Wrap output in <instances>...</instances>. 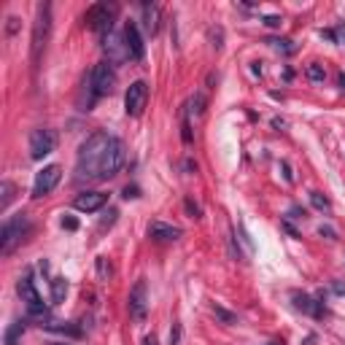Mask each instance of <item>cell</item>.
Masks as SVG:
<instances>
[{"label": "cell", "mask_w": 345, "mask_h": 345, "mask_svg": "<svg viewBox=\"0 0 345 345\" xmlns=\"http://www.w3.org/2000/svg\"><path fill=\"white\" fill-rule=\"evenodd\" d=\"M124 143L111 132H92L76 157V181H108L124 164Z\"/></svg>", "instance_id": "obj_1"}, {"label": "cell", "mask_w": 345, "mask_h": 345, "mask_svg": "<svg viewBox=\"0 0 345 345\" xmlns=\"http://www.w3.org/2000/svg\"><path fill=\"white\" fill-rule=\"evenodd\" d=\"M27 232H30V216L27 213L19 211V213H14V216H8L3 229H0V254H3V256H11Z\"/></svg>", "instance_id": "obj_2"}, {"label": "cell", "mask_w": 345, "mask_h": 345, "mask_svg": "<svg viewBox=\"0 0 345 345\" xmlns=\"http://www.w3.org/2000/svg\"><path fill=\"white\" fill-rule=\"evenodd\" d=\"M17 291H19V297H22V302L27 305V318H30V321H38L41 327H46V321H49V308L43 305L41 294H38L36 283H33V275H24V278H19Z\"/></svg>", "instance_id": "obj_3"}, {"label": "cell", "mask_w": 345, "mask_h": 345, "mask_svg": "<svg viewBox=\"0 0 345 345\" xmlns=\"http://www.w3.org/2000/svg\"><path fill=\"white\" fill-rule=\"evenodd\" d=\"M119 14V6L111 3V0H103V3H94V6L87 8L84 14V22H87L89 30H94L97 36H111V27H113V19Z\"/></svg>", "instance_id": "obj_4"}, {"label": "cell", "mask_w": 345, "mask_h": 345, "mask_svg": "<svg viewBox=\"0 0 345 345\" xmlns=\"http://www.w3.org/2000/svg\"><path fill=\"white\" fill-rule=\"evenodd\" d=\"M49 33H52V6L43 3V6H38V17H36V24H33V43H30V57H33L36 68L41 62L43 49H46Z\"/></svg>", "instance_id": "obj_5"}, {"label": "cell", "mask_w": 345, "mask_h": 345, "mask_svg": "<svg viewBox=\"0 0 345 345\" xmlns=\"http://www.w3.org/2000/svg\"><path fill=\"white\" fill-rule=\"evenodd\" d=\"M116 87V71H113L111 62H97L89 71V89H92V97H106L113 92Z\"/></svg>", "instance_id": "obj_6"}, {"label": "cell", "mask_w": 345, "mask_h": 345, "mask_svg": "<svg viewBox=\"0 0 345 345\" xmlns=\"http://www.w3.org/2000/svg\"><path fill=\"white\" fill-rule=\"evenodd\" d=\"M54 148H57V132H54V129L41 127V129H33V132H30V157L36 159V162L49 157Z\"/></svg>", "instance_id": "obj_7"}, {"label": "cell", "mask_w": 345, "mask_h": 345, "mask_svg": "<svg viewBox=\"0 0 345 345\" xmlns=\"http://www.w3.org/2000/svg\"><path fill=\"white\" fill-rule=\"evenodd\" d=\"M148 106V87L146 81H132L124 92V111L127 116H141Z\"/></svg>", "instance_id": "obj_8"}, {"label": "cell", "mask_w": 345, "mask_h": 345, "mask_svg": "<svg viewBox=\"0 0 345 345\" xmlns=\"http://www.w3.org/2000/svg\"><path fill=\"white\" fill-rule=\"evenodd\" d=\"M59 178H62V167H59V164H46L43 170H38L36 183H33V197L41 200V197H46V194H52L54 189H57Z\"/></svg>", "instance_id": "obj_9"}, {"label": "cell", "mask_w": 345, "mask_h": 345, "mask_svg": "<svg viewBox=\"0 0 345 345\" xmlns=\"http://www.w3.org/2000/svg\"><path fill=\"white\" fill-rule=\"evenodd\" d=\"M129 316H132V321H146V313H148V286L146 281H138L132 289H129Z\"/></svg>", "instance_id": "obj_10"}, {"label": "cell", "mask_w": 345, "mask_h": 345, "mask_svg": "<svg viewBox=\"0 0 345 345\" xmlns=\"http://www.w3.org/2000/svg\"><path fill=\"white\" fill-rule=\"evenodd\" d=\"M124 46H127V54L129 59H135V62H141L143 57H146V43H143V36H141V27H138V22H124Z\"/></svg>", "instance_id": "obj_11"}, {"label": "cell", "mask_w": 345, "mask_h": 345, "mask_svg": "<svg viewBox=\"0 0 345 345\" xmlns=\"http://www.w3.org/2000/svg\"><path fill=\"white\" fill-rule=\"evenodd\" d=\"M106 202H108V194H103V192H81L73 200L76 211H81V213H94L100 208H106Z\"/></svg>", "instance_id": "obj_12"}, {"label": "cell", "mask_w": 345, "mask_h": 345, "mask_svg": "<svg viewBox=\"0 0 345 345\" xmlns=\"http://www.w3.org/2000/svg\"><path fill=\"white\" fill-rule=\"evenodd\" d=\"M183 235L181 227H173V224H164V221H151L148 224V237L157 240V243H173Z\"/></svg>", "instance_id": "obj_13"}, {"label": "cell", "mask_w": 345, "mask_h": 345, "mask_svg": "<svg viewBox=\"0 0 345 345\" xmlns=\"http://www.w3.org/2000/svg\"><path fill=\"white\" fill-rule=\"evenodd\" d=\"M103 49H106V54H108V62H122V59H129V54H127V46H124V36L119 38L116 33H111V36H106L103 38Z\"/></svg>", "instance_id": "obj_14"}, {"label": "cell", "mask_w": 345, "mask_h": 345, "mask_svg": "<svg viewBox=\"0 0 345 345\" xmlns=\"http://www.w3.org/2000/svg\"><path fill=\"white\" fill-rule=\"evenodd\" d=\"M294 308L302 310V313H308V316H316V318L324 316V302L308 297V294H294Z\"/></svg>", "instance_id": "obj_15"}, {"label": "cell", "mask_w": 345, "mask_h": 345, "mask_svg": "<svg viewBox=\"0 0 345 345\" xmlns=\"http://www.w3.org/2000/svg\"><path fill=\"white\" fill-rule=\"evenodd\" d=\"M141 11H143V30L148 36H157L159 30V6L157 3H141Z\"/></svg>", "instance_id": "obj_16"}, {"label": "cell", "mask_w": 345, "mask_h": 345, "mask_svg": "<svg viewBox=\"0 0 345 345\" xmlns=\"http://www.w3.org/2000/svg\"><path fill=\"white\" fill-rule=\"evenodd\" d=\"M205 103H208V100H205V94L197 92V94H194V97L186 103V111H183V113H186L189 119H192V116H202V113H205Z\"/></svg>", "instance_id": "obj_17"}, {"label": "cell", "mask_w": 345, "mask_h": 345, "mask_svg": "<svg viewBox=\"0 0 345 345\" xmlns=\"http://www.w3.org/2000/svg\"><path fill=\"white\" fill-rule=\"evenodd\" d=\"M305 76H308L310 84H324L327 81V68H324L321 62H310L308 68H305Z\"/></svg>", "instance_id": "obj_18"}, {"label": "cell", "mask_w": 345, "mask_h": 345, "mask_svg": "<svg viewBox=\"0 0 345 345\" xmlns=\"http://www.w3.org/2000/svg\"><path fill=\"white\" fill-rule=\"evenodd\" d=\"M22 332H24V321H14L11 327L6 329V334H3V345H19Z\"/></svg>", "instance_id": "obj_19"}, {"label": "cell", "mask_w": 345, "mask_h": 345, "mask_svg": "<svg viewBox=\"0 0 345 345\" xmlns=\"http://www.w3.org/2000/svg\"><path fill=\"white\" fill-rule=\"evenodd\" d=\"M52 302L54 305H59V302H65V294H68V281L65 278H52Z\"/></svg>", "instance_id": "obj_20"}, {"label": "cell", "mask_w": 345, "mask_h": 345, "mask_svg": "<svg viewBox=\"0 0 345 345\" xmlns=\"http://www.w3.org/2000/svg\"><path fill=\"white\" fill-rule=\"evenodd\" d=\"M46 329L49 332H57V334H71V337H81V329L78 327H73V324H65V321H59V324H46Z\"/></svg>", "instance_id": "obj_21"}, {"label": "cell", "mask_w": 345, "mask_h": 345, "mask_svg": "<svg viewBox=\"0 0 345 345\" xmlns=\"http://www.w3.org/2000/svg\"><path fill=\"white\" fill-rule=\"evenodd\" d=\"M267 43L272 49H278V52H283V54H294V52H297L294 41H289V38H267Z\"/></svg>", "instance_id": "obj_22"}, {"label": "cell", "mask_w": 345, "mask_h": 345, "mask_svg": "<svg viewBox=\"0 0 345 345\" xmlns=\"http://www.w3.org/2000/svg\"><path fill=\"white\" fill-rule=\"evenodd\" d=\"M0 192H3V197H0V211H6L8 205H11V200H14V183L3 181L0 183Z\"/></svg>", "instance_id": "obj_23"}, {"label": "cell", "mask_w": 345, "mask_h": 345, "mask_svg": "<svg viewBox=\"0 0 345 345\" xmlns=\"http://www.w3.org/2000/svg\"><path fill=\"white\" fill-rule=\"evenodd\" d=\"M310 202H313V208H318L321 213H329V211H332V202H329V200L324 197L321 192H310Z\"/></svg>", "instance_id": "obj_24"}, {"label": "cell", "mask_w": 345, "mask_h": 345, "mask_svg": "<svg viewBox=\"0 0 345 345\" xmlns=\"http://www.w3.org/2000/svg\"><path fill=\"white\" fill-rule=\"evenodd\" d=\"M211 310H213V316H216L221 324H237V316H235V313H229L227 308H221V305H213Z\"/></svg>", "instance_id": "obj_25"}, {"label": "cell", "mask_w": 345, "mask_h": 345, "mask_svg": "<svg viewBox=\"0 0 345 345\" xmlns=\"http://www.w3.org/2000/svg\"><path fill=\"white\" fill-rule=\"evenodd\" d=\"M181 141L186 143V146H192V141H194V135H192V122H189L186 113H183V119H181Z\"/></svg>", "instance_id": "obj_26"}, {"label": "cell", "mask_w": 345, "mask_h": 345, "mask_svg": "<svg viewBox=\"0 0 345 345\" xmlns=\"http://www.w3.org/2000/svg\"><path fill=\"white\" fill-rule=\"evenodd\" d=\"M183 208H186V213H189L192 218H200V216H202V208H200V205L194 202L192 197H186V200H183Z\"/></svg>", "instance_id": "obj_27"}, {"label": "cell", "mask_w": 345, "mask_h": 345, "mask_svg": "<svg viewBox=\"0 0 345 345\" xmlns=\"http://www.w3.org/2000/svg\"><path fill=\"white\" fill-rule=\"evenodd\" d=\"M181 343V321H173V329H170V345Z\"/></svg>", "instance_id": "obj_28"}, {"label": "cell", "mask_w": 345, "mask_h": 345, "mask_svg": "<svg viewBox=\"0 0 345 345\" xmlns=\"http://www.w3.org/2000/svg\"><path fill=\"white\" fill-rule=\"evenodd\" d=\"M334 30V43H340V46H345V22H340Z\"/></svg>", "instance_id": "obj_29"}, {"label": "cell", "mask_w": 345, "mask_h": 345, "mask_svg": "<svg viewBox=\"0 0 345 345\" xmlns=\"http://www.w3.org/2000/svg\"><path fill=\"white\" fill-rule=\"evenodd\" d=\"M19 30V17H8V24H6V36L11 38L14 33Z\"/></svg>", "instance_id": "obj_30"}, {"label": "cell", "mask_w": 345, "mask_h": 345, "mask_svg": "<svg viewBox=\"0 0 345 345\" xmlns=\"http://www.w3.org/2000/svg\"><path fill=\"white\" fill-rule=\"evenodd\" d=\"M221 36H224V33H221V27L211 30V38H213V49H216V52H218V49H221Z\"/></svg>", "instance_id": "obj_31"}, {"label": "cell", "mask_w": 345, "mask_h": 345, "mask_svg": "<svg viewBox=\"0 0 345 345\" xmlns=\"http://www.w3.org/2000/svg\"><path fill=\"white\" fill-rule=\"evenodd\" d=\"M318 235H321V237H327V240H337V232H334L332 227H318Z\"/></svg>", "instance_id": "obj_32"}, {"label": "cell", "mask_w": 345, "mask_h": 345, "mask_svg": "<svg viewBox=\"0 0 345 345\" xmlns=\"http://www.w3.org/2000/svg\"><path fill=\"white\" fill-rule=\"evenodd\" d=\"M106 216H108V218H103V224H100V227H111V224L116 221V216H119V213H116V208H111V211H108Z\"/></svg>", "instance_id": "obj_33"}, {"label": "cell", "mask_w": 345, "mask_h": 345, "mask_svg": "<svg viewBox=\"0 0 345 345\" xmlns=\"http://www.w3.org/2000/svg\"><path fill=\"white\" fill-rule=\"evenodd\" d=\"M62 227H65V229H71V232H73V229H78V221H76L73 216H62Z\"/></svg>", "instance_id": "obj_34"}, {"label": "cell", "mask_w": 345, "mask_h": 345, "mask_svg": "<svg viewBox=\"0 0 345 345\" xmlns=\"http://www.w3.org/2000/svg\"><path fill=\"white\" fill-rule=\"evenodd\" d=\"M97 270H100V275H103V278H106V275H111V267L106 264V259H103V256L97 259Z\"/></svg>", "instance_id": "obj_35"}, {"label": "cell", "mask_w": 345, "mask_h": 345, "mask_svg": "<svg viewBox=\"0 0 345 345\" xmlns=\"http://www.w3.org/2000/svg\"><path fill=\"white\" fill-rule=\"evenodd\" d=\"M281 22H283L281 17H264V24H267V27H281Z\"/></svg>", "instance_id": "obj_36"}, {"label": "cell", "mask_w": 345, "mask_h": 345, "mask_svg": "<svg viewBox=\"0 0 345 345\" xmlns=\"http://www.w3.org/2000/svg\"><path fill=\"white\" fill-rule=\"evenodd\" d=\"M289 213H291V218H305V216H308V213H305V208H297V205H294Z\"/></svg>", "instance_id": "obj_37"}, {"label": "cell", "mask_w": 345, "mask_h": 345, "mask_svg": "<svg viewBox=\"0 0 345 345\" xmlns=\"http://www.w3.org/2000/svg\"><path fill=\"white\" fill-rule=\"evenodd\" d=\"M124 200H129V197H138V186H127L124 189V194H122Z\"/></svg>", "instance_id": "obj_38"}, {"label": "cell", "mask_w": 345, "mask_h": 345, "mask_svg": "<svg viewBox=\"0 0 345 345\" xmlns=\"http://www.w3.org/2000/svg\"><path fill=\"white\" fill-rule=\"evenodd\" d=\"M281 227L286 229V232L291 235V237H299V232H297V229H294V227H291V224H289V221H281Z\"/></svg>", "instance_id": "obj_39"}, {"label": "cell", "mask_w": 345, "mask_h": 345, "mask_svg": "<svg viewBox=\"0 0 345 345\" xmlns=\"http://www.w3.org/2000/svg\"><path fill=\"white\" fill-rule=\"evenodd\" d=\"M281 170H283V176H286V181H294V176H291V170H289L286 162H281Z\"/></svg>", "instance_id": "obj_40"}, {"label": "cell", "mask_w": 345, "mask_h": 345, "mask_svg": "<svg viewBox=\"0 0 345 345\" xmlns=\"http://www.w3.org/2000/svg\"><path fill=\"white\" fill-rule=\"evenodd\" d=\"M321 38H327V41L334 43V30H321Z\"/></svg>", "instance_id": "obj_41"}, {"label": "cell", "mask_w": 345, "mask_h": 345, "mask_svg": "<svg viewBox=\"0 0 345 345\" xmlns=\"http://www.w3.org/2000/svg\"><path fill=\"white\" fill-rule=\"evenodd\" d=\"M143 345H159V343H157V337H154V334H146V337H143Z\"/></svg>", "instance_id": "obj_42"}, {"label": "cell", "mask_w": 345, "mask_h": 345, "mask_svg": "<svg viewBox=\"0 0 345 345\" xmlns=\"http://www.w3.org/2000/svg\"><path fill=\"white\" fill-rule=\"evenodd\" d=\"M337 84H340V89L345 92V71H340V73H337Z\"/></svg>", "instance_id": "obj_43"}, {"label": "cell", "mask_w": 345, "mask_h": 345, "mask_svg": "<svg viewBox=\"0 0 345 345\" xmlns=\"http://www.w3.org/2000/svg\"><path fill=\"white\" fill-rule=\"evenodd\" d=\"M334 291H337V294H345V283H343V281H334Z\"/></svg>", "instance_id": "obj_44"}, {"label": "cell", "mask_w": 345, "mask_h": 345, "mask_svg": "<svg viewBox=\"0 0 345 345\" xmlns=\"http://www.w3.org/2000/svg\"><path fill=\"white\" fill-rule=\"evenodd\" d=\"M183 167H186V170H189V173H194V170H197V164H194V162H192V159H186V162H183Z\"/></svg>", "instance_id": "obj_45"}, {"label": "cell", "mask_w": 345, "mask_h": 345, "mask_svg": "<svg viewBox=\"0 0 345 345\" xmlns=\"http://www.w3.org/2000/svg\"><path fill=\"white\" fill-rule=\"evenodd\" d=\"M46 345H68V343H57V340H52V343H46Z\"/></svg>", "instance_id": "obj_46"}, {"label": "cell", "mask_w": 345, "mask_h": 345, "mask_svg": "<svg viewBox=\"0 0 345 345\" xmlns=\"http://www.w3.org/2000/svg\"><path fill=\"white\" fill-rule=\"evenodd\" d=\"M267 345H283V343H278V340H272V343H267Z\"/></svg>", "instance_id": "obj_47"}]
</instances>
